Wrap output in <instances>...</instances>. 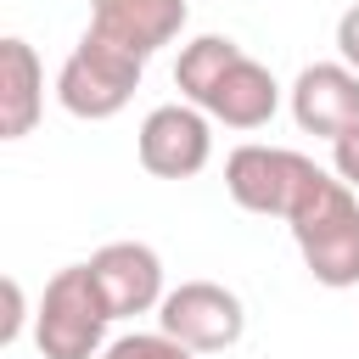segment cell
I'll return each instance as SVG.
<instances>
[{"instance_id":"cell-13","label":"cell","mask_w":359,"mask_h":359,"mask_svg":"<svg viewBox=\"0 0 359 359\" xmlns=\"http://www.w3.org/2000/svg\"><path fill=\"white\" fill-rule=\"evenodd\" d=\"M101 359H196V348H185L180 337H168V331L157 325V331H129V337L107 342Z\"/></svg>"},{"instance_id":"cell-1","label":"cell","mask_w":359,"mask_h":359,"mask_svg":"<svg viewBox=\"0 0 359 359\" xmlns=\"http://www.w3.org/2000/svg\"><path fill=\"white\" fill-rule=\"evenodd\" d=\"M286 230L303 252V269L320 286H331V292L359 286V196L342 174L314 168V180L303 185V196L286 213Z\"/></svg>"},{"instance_id":"cell-8","label":"cell","mask_w":359,"mask_h":359,"mask_svg":"<svg viewBox=\"0 0 359 359\" xmlns=\"http://www.w3.org/2000/svg\"><path fill=\"white\" fill-rule=\"evenodd\" d=\"M292 118L303 135L337 140L348 123H359V73L348 62H309L292 79Z\"/></svg>"},{"instance_id":"cell-11","label":"cell","mask_w":359,"mask_h":359,"mask_svg":"<svg viewBox=\"0 0 359 359\" xmlns=\"http://www.w3.org/2000/svg\"><path fill=\"white\" fill-rule=\"evenodd\" d=\"M39 112H45V67L22 34H6L0 39V140L34 135Z\"/></svg>"},{"instance_id":"cell-9","label":"cell","mask_w":359,"mask_h":359,"mask_svg":"<svg viewBox=\"0 0 359 359\" xmlns=\"http://www.w3.org/2000/svg\"><path fill=\"white\" fill-rule=\"evenodd\" d=\"M185 17H191L185 0H101V6H90V28L140 62L157 56L163 45H174L185 34Z\"/></svg>"},{"instance_id":"cell-5","label":"cell","mask_w":359,"mask_h":359,"mask_svg":"<svg viewBox=\"0 0 359 359\" xmlns=\"http://www.w3.org/2000/svg\"><path fill=\"white\" fill-rule=\"evenodd\" d=\"M157 325H163L168 337H180L185 348H196V353H224V348L241 342L247 309H241V297H236L230 286H219V280H180V286L163 292Z\"/></svg>"},{"instance_id":"cell-7","label":"cell","mask_w":359,"mask_h":359,"mask_svg":"<svg viewBox=\"0 0 359 359\" xmlns=\"http://www.w3.org/2000/svg\"><path fill=\"white\" fill-rule=\"evenodd\" d=\"M90 275L112 309V320H129V314H151L163 303V258L146 247V241H107L95 258H90Z\"/></svg>"},{"instance_id":"cell-10","label":"cell","mask_w":359,"mask_h":359,"mask_svg":"<svg viewBox=\"0 0 359 359\" xmlns=\"http://www.w3.org/2000/svg\"><path fill=\"white\" fill-rule=\"evenodd\" d=\"M275 107H280V84H275V73L258 62V56H236L230 62V73L213 84V95L202 101V112L213 118V123H224V129H264L269 118H275Z\"/></svg>"},{"instance_id":"cell-16","label":"cell","mask_w":359,"mask_h":359,"mask_svg":"<svg viewBox=\"0 0 359 359\" xmlns=\"http://www.w3.org/2000/svg\"><path fill=\"white\" fill-rule=\"evenodd\" d=\"M22 337V286H17V275H6V320H0V342L11 348Z\"/></svg>"},{"instance_id":"cell-15","label":"cell","mask_w":359,"mask_h":359,"mask_svg":"<svg viewBox=\"0 0 359 359\" xmlns=\"http://www.w3.org/2000/svg\"><path fill=\"white\" fill-rule=\"evenodd\" d=\"M337 50H342V62L359 73V0L337 17Z\"/></svg>"},{"instance_id":"cell-6","label":"cell","mask_w":359,"mask_h":359,"mask_svg":"<svg viewBox=\"0 0 359 359\" xmlns=\"http://www.w3.org/2000/svg\"><path fill=\"white\" fill-rule=\"evenodd\" d=\"M135 151H140L146 174H157V180H191L213 157V123L191 101H163V107H151L140 118Z\"/></svg>"},{"instance_id":"cell-2","label":"cell","mask_w":359,"mask_h":359,"mask_svg":"<svg viewBox=\"0 0 359 359\" xmlns=\"http://www.w3.org/2000/svg\"><path fill=\"white\" fill-rule=\"evenodd\" d=\"M112 309L90 275V264H67L45 280L34 309V342L45 359H101Z\"/></svg>"},{"instance_id":"cell-14","label":"cell","mask_w":359,"mask_h":359,"mask_svg":"<svg viewBox=\"0 0 359 359\" xmlns=\"http://www.w3.org/2000/svg\"><path fill=\"white\" fill-rule=\"evenodd\" d=\"M331 168L359 191V123H348V129L331 140Z\"/></svg>"},{"instance_id":"cell-12","label":"cell","mask_w":359,"mask_h":359,"mask_svg":"<svg viewBox=\"0 0 359 359\" xmlns=\"http://www.w3.org/2000/svg\"><path fill=\"white\" fill-rule=\"evenodd\" d=\"M236 56H241V45H236L230 34H196V39L180 50V62H174V84H180V95H185L191 107H202V101L213 95V84L230 73Z\"/></svg>"},{"instance_id":"cell-17","label":"cell","mask_w":359,"mask_h":359,"mask_svg":"<svg viewBox=\"0 0 359 359\" xmlns=\"http://www.w3.org/2000/svg\"><path fill=\"white\" fill-rule=\"evenodd\" d=\"M90 6H101V0H90Z\"/></svg>"},{"instance_id":"cell-3","label":"cell","mask_w":359,"mask_h":359,"mask_svg":"<svg viewBox=\"0 0 359 359\" xmlns=\"http://www.w3.org/2000/svg\"><path fill=\"white\" fill-rule=\"evenodd\" d=\"M140 73H146L140 56H129L123 45H112V39H101L95 28H84L79 45L67 50L62 73H56V101H62L73 118L101 123V118H118V112L135 101Z\"/></svg>"},{"instance_id":"cell-4","label":"cell","mask_w":359,"mask_h":359,"mask_svg":"<svg viewBox=\"0 0 359 359\" xmlns=\"http://www.w3.org/2000/svg\"><path fill=\"white\" fill-rule=\"evenodd\" d=\"M314 168L320 163L303 157V151H292V146H258V140H247V146H236L224 157V191L247 213L286 219L292 202L303 196V185L314 180Z\"/></svg>"}]
</instances>
